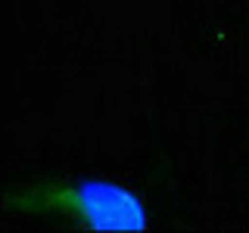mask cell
I'll use <instances>...</instances> for the list:
<instances>
[{
  "label": "cell",
  "mask_w": 249,
  "mask_h": 233,
  "mask_svg": "<svg viewBox=\"0 0 249 233\" xmlns=\"http://www.w3.org/2000/svg\"><path fill=\"white\" fill-rule=\"evenodd\" d=\"M3 212L93 233L150 230L146 202L128 183L103 177H44L19 183L3 193Z\"/></svg>",
  "instance_id": "6da1fadb"
}]
</instances>
